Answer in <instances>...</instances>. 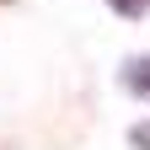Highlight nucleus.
Returning <instances> with one entry per match:
<instances>
[{
    "label": "nucleus",
    "instance_id": "obj_1",
    "mask_svg": "<svg viewBox=\"0 0 150 150\" xmlns=\"http://www.w3.org/2000/svg\"><path fill=\"white\" fill-rule=\"evenodd\" d=\"M107 6L118 11V16H145V11H150V0H107Z\"/></svg>",
    "mask_w": 150,
    "mask_h": 150
},
{
    "label": "nucleus",
    "instance_id": "obj_2",
    "mask_svg": "<svg viewBox=\"0 0 150 150\" xmlns=\"http://www.w3.org/2000/svg\"><path fill=\"white\" fill-rule=\"evenodd\" d=\"M129 139H134V145H145V150H150V123H134V134H129Z\"/></svg>",
    "mask_w": 150,
    "mask_h": 150
}]
</instances>
